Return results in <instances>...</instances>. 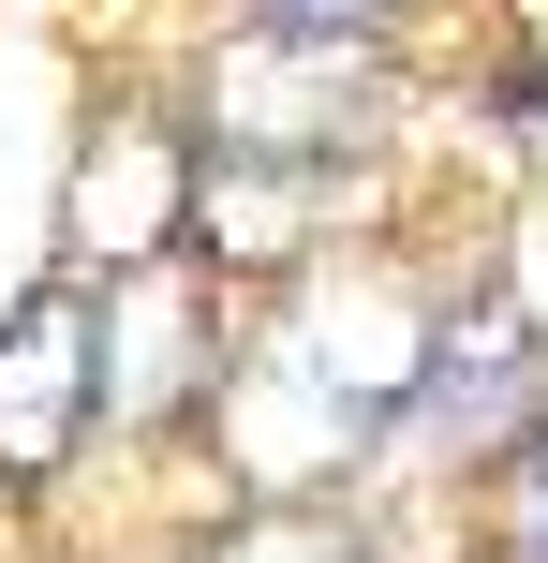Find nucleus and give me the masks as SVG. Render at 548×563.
Here are the masks:
<instances>
[{
  "label": "nucleus",
  "mask_w": 548,
  "mask_h": 563,
  "mask_svg": "<svg viewBox=\"0 0 548 563\" xmlns=\"http://www.w3.org/2000/svg\"><path fill=\"white\" fill-rule=\"evenodd\" d=\"M89 416H104V311L45 282L0 311V475H59Z\"/></svg>",
  "instance_id": "f03ea898"
},
{
  "label": "nucleus",
  "mask_w": 548,
  "mask_h": 563,
  "mask_svg": "<svg viewBox=\"0 0 548 563\" xmlns=\"http://www.w3.org/2000/svg\"><path fill=\"white\" fill-rule=\"evenodd\" d=\"M164 223H178V164H164V148H119V164H89L75 238H89L104 267H148V253H164Z\"/></svg>",
  "instance_id": "7ed1b4c3"
},
{
  "label": "nucleus",
  "mask_w": 548,
  "mask_h": 563,
  "mask_svg": "<svg viewBox=\"0 0 548 563\" xmlns=\"http://www.w3.org/2000/svg\"><path fill=\"white\" fill-rule=\"evenodd\" d=\"M504 489H519V563H548V416H534V445H519Z\"/></svg>",
  "instance_id": "39448f33"
},
{
  "label": "nucleus",
  "mask_w": 548,
  "mask_h": 563,
  "mask_svg": "<svg viewBox=\"0 0 548 563\" xmlns=\"http://www.w3.org/2000/svg\"><path fill=\"white\" fill-rule=\"evenodd\" d=\"M385 75H371V30L342 15H253L223 59H208V134H223V164H342L356 134H371Z\"/></svg>",
  "instance_id": "f257e3e1"
},
{
  "label": "nucleus",
  "mask_w": 548,
  "mask_h": 563,
  "mask_svg": "<svg viewBox=\"0 0 548 563\" xmlns=\"http://www.w3.org/2000/svg\"><path fill=\"white\" fill-rule=\"evenodd\" d=\"M267 15H342V30H371L385 0H267Z\"/></svg>",
  "instance_id": "423d86ee"
},
{
  "label": "nucleus",
  "mask_w": 548,
  "mask_h": 563,
  "mask_svg": "<svg viewBox=\"0 0 548 563\" xmlns=\"http://www.w3.org/2000/svg\"><path fill=\"white\" fill-rule=\"evenodd\" d=\"M223 563H356V534H342V519H312V505H267V519H237V534H223Z\"/></svg>",
  "instance_id": "20e7f679"
}]
</instances>
